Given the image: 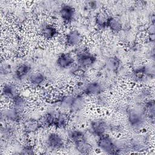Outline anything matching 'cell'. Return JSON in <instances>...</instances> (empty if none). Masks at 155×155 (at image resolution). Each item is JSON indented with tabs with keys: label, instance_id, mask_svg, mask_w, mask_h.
<instances>
[{
	"label": "cell",
	"instance_id": "27",
	"mask_svg": "<svg viewBox=\"0 0 155 155\" xmlns=\"http://www.w3.org/2000/svg\"><path fill=\"white\" fill-rule=\"evenodd\" d=\"M21 153H22V154H33L34 153V148L30 144L25 145L22 148Z\"/></svg>",
	"mask_w": 155,
	"mask_h": 155
},
{
	"label": "cell",
	"instance_id": "24",
	"mask_svg": "<svg viewBox=\"0 0 155 155\" xmlns=\"http://www.w3.org/2000/svg\"><path fill=\"white\" fill-rule=\"evenodd\" d=\"M76 150L81 154H88L92 150V146L87 140H83L74 144Z\"/></svg>",
	"mask_w": 155,
	"mask_h": 155
},
{
	"label": "cell",
	"instance_id": "15",
	"mask_svg": "<svg viewBox=\"0 0 155 155\" xmlns=\"http://www.w3.org/2000/svg\"><path fill=\"white\" fill-rule=\"evenodd\" d=\"M68 140L74 144L83 140H87L85 133L79 129L73 128L70 130L67 133Z\"/></svg>",
	"mask_w": 155,
	"mask_h": 155
},
{
	"label": "cell",
	"instance_id": "18",
	"mask_svg": "<svg viewBox=\"0 0 155 155\" xmlns=\"http://www.w3.org/2000/svg\"><path fill=\"white\" fill-rule=\"evenodd\" d=\"M2 94L5 98L12 99L16 96L18 93V88L14 84H6L4 85L2 89Z\"/></svg>",
	"mask_w": 155,
	"mask_h": 155
},
{
	"label": "cell",
	"instance_id": "17",
	"mask_svg": "<svg viewBox=\"0 0 155 155\" xmlns=\"http://www.w3.org/2000/svg\"><path fill=\"white\" fill-rule=\"evenodd\" d=\"M41 34L44 38L46 39H51L54 38L57 33V28L53 25L50 24H44L41 27Z\"/></svg>",
	"mask_w": 155,
	"mask_h": 155
},
{
	"label": "cell",
	"instance_id": "20",
	"mask_svg": "<svg viewBox=\"0 0 155 155\" xmlns=\"http://www.w3.org/2000/svg\"><path fill=\"white\" fill-rule=\"evenodd\" d=\"M12 104L14 108L18 110L20 113L22 112L27 106V101L26 99L22 95L18 94L12 99Z\"/></svg>",
	"mask_w": 155,
	"mask_h": 155
},
{
	"label": "cell",
	"instance_id": "5",
	"mask_svg": "<svg viewBox=\"0 0 155 155\" xmlns=\"http://www.w3.org/2000/svg\"><path fill=\"white\" fill-rule=\"evenodd\" d=\"M90 130L93 135L99 137L106 134L109 130V125L102 119H94L90 123Z\"/></svg>",
	"mask_w": 155,
	"mask_h": 155
},
{
	"label": "cell",
	"instance_id": "7",
	"mask_svg": "<svg viewBox=\"0 0 155 155\" xmlns=\"http://www.w3.org/2000/svg\"><path fill=\"white\" fill-rule=\"evenodd\" d=\"M104 90V87L101 82L93 81L90 82L86 83L82 94L87 96H98L101 94Z\"/></svg>",
	"mask_w": 155,
	"mask_h": 155
},
{
	"label": "cell",
	"instance_id": "22",
	"mask_svg": "<svg viewBox=\"0 0 155 155\" xmlns=\"http://www.w3.org/2000/svg\"><path fill=\"white\" fill-rule=\"evenodd\" d=\"M122 23L121 20L116 16H110L107 28H109L113 33L120 32L122 29Z\"/></svg>",
	"mask_w": 155,
	"mask_h": 155
},
{
	"label": "cell",
	"instance_id": "12",
	"mask_svg": "<svg viewBox=\"0 0 155 155\" xmlns=\"http://www.w3.org/2000/svg\"><path fill=\"white\" fill-rule=\"evenodd\" d=\"M110 15L105 10H100L95 15L94 21L99 29L103 30L107 28Z\"/></svg>",
	"mask_w": 155,
	"mask_h": 155
},
{
	"label": "cell",
	"instance_id": "21",
	"mask_svg": "<svg viewBox=\"0 0 155 155\" xmlns=\"http://www.w3.org/2000/svg\"><path fill=\"white\" fill-rule=\"evenodd\" d=\"M145 115L148 116L150 120L154 122L155 116L154 101L153 99H148L145 101L143 107Z\"/></svg>",
	"mask_w": 155,
	"mask_h": 155
},
{
	"label": "cell",
	"instance_id": "26",
	"mask_svg": "<svg viewBox=\"0 0 155 155\" xmlns=\"http://www.w3.org/2000/svg\"><path fill=\"white\" fill-rule=\"evenodd\" d=\"M12 71V68L10 65L7 64H3L1 67V73L2 75H7L10 73Z\"/></svg>",
	"mask_w": 155,
	"mask_h": 155
},
{
	"label": "cell",
	"instance_id": "23",
	"mask_svg": "<svg viewBox=\"0 0 155 155\" xmlns=\"http://www.w3.org/2000/svg\"><path fill=\"white\" fill-rule=\"evenodd\" d=\"M106 65L108 69L112 71H117L121 65V61L116 56L109 58L106 62Z\"/></svg>",
	"mask_w": 155,
	"mask_h": 155
},
{
	"label": "cell",
	"instance_id": "3",
	"mask_svg": "<svg viewBox=\"0 0 155 155\" xmlns=\"http://www.w3.org/2000/svg\"><path fill=\"white\" fill-rule=\"evenodd\" d=\"M97 145L98 148L108 154H119L120 149L113 139L107 134L99 137Z\"/></svg>",
	"mask_w": 155,
	"mask_h": 155
},
{
	"label": "cell",
	"instance_id": "1",
	"mask_svg": "<svg viewBox=\"0 0 155 155\" xmlns=\"http://www.w3.org/2000/svg\"><path fill=\"white\" fill-rule=\"evenodd\" d=\"M42 127L63 128L68 122V115L59 110L53 109L46 112L39 120Z\"/></svg>",
	"mask_w": 155,
	"mask_h": 155
},
{
	"label": "cell",
	"instance_id": "16",
	"mask_svg": "<svg viewBox=\"0 0 155 155\" xmlns=\"http://www.w3.org/2000/svg\"><path fill=\"white\" fill-rule=\"evenodd\" d=\"M28 81L32 86L39 87L46 81V76L41 72L37 71L31 73L27 78Z\"/></svg>",
	"mask_w": 155,
	"mask_h": 155
},
{
	"label": "cell",
	"instance_id": "8",
	"mask_svg": "<svg viewBox=\"0 0 155 155\" xmlns=\"http://www.w3.org/2000/svg\"><path fill=\"white\" fill-rule=\"evenodd\" d=\"M85 105V99L84 94L78 93L73 95L70 101L68 110L72 113H78L81 111Z\"/></svg>",
	"mask_w": 155,
	"mask_h": 155
},
{
	"label": "cell",
	"instance_id": "11",
	"mask_svg": "<svg viewBox=\"0 0 155 155\" xmlns=\"http://www.w3.org/2000/svg\"><path fill=\"white\" fill-rule=\"evenodd\" d=\"M32 68L30 65L27 63L19 64L15 70L14 77L16 80L21 81L27 78L31 73Z\"/></svg>",
	"mask_w": 155,
	"mask_h": 155
},
{
	"label": "cell",
	"instance_id": "25",
	"mask_svg": "<svg viewBox=\"0 0 155 155\" xmlns=\"http://www.w3.org/2000/svg\"><path fill=\"white\" fill-rule=\"evenodd\" d=\"M10 126H6L2 130V135L7 139L12 137L15 132L14 128Z\"/></svg>",
	"mask_w": 155,
	"mask_h": 155
},
{
	"label": "cell",
	"instance_id": "10",
	"mask_svg": "<svg viewBox=\"0 0 155 155\" xmlns=\"http://www.w3.org/2000/svg\"><path fill=\"white\" fill-rule=\"evenodd\" d=\"M83 40L82 35L76 30L69 31L65 36V41L67 45L70 47L78 46Z\"/></svg>",
	"mask_w": 155,
	"mask_h": 155
},
{
	"label": "cell",
	"instance_id": "28",
	"mask_svg": "<svg viewBox=\"0 0 155 155\" xmlns=\"http://www.w3.org/2000/svg\"><path fill=\"white\" fill-rule=\"evenodd\" d=\"M87 7L90 10H95L97 8L98 2L95 1H90L87 2Z\"/></svg>",
	"mask_w": 155,
	"mask_h": 155
},
{
	"label": "cell",
	"instance_id": "6",
	"mask_svg": "<svg viewBox=\"0 0 155 155\" xmlns=\"http://www.w3.org/2000/svg\"><path fill=\"white\" fill-rule=\"evenodd\" d=\"M46 143L48 147L52 150H61L65 145L64 139L56 133H51L48 135L46 139Z\"/></svg>",
	"mask_w": 155,
	"mask_h": 155
},
{
	"label": "cell",
	"instance_id": "9",
	"mask_svg": "<svg viewBox=\"0 0 155 155\" xmlns=\"http://www.w3.org/2000/svg\"><path fill=\"white\" fill-rule=\"evenodd\" d=\"M75 14V8L69 4H63L59 10L60 16L66 24H69L73 21Z\"/></svg>",
	"mask_w": 155,
	"mask_h": 155
},
{
	"label": "cell",
	"instance_id": "13",
	"mask_svg": "<svg viewBox=\"0 0 155 155\" xmlns=\"http://www.w3.org/2000/svg\"><path fill=\"white\" fill-rule=\"evenodd\" d=\"M56 62L58 67L62 69H67L73 65L74 59L70 53H62L58 56Z\"/></svg>",
	"mask_w": 155,
	"mask_h": 155
},
{
	"label": "cell",
	"instance_id": "14",
	"mask_svg": "<svg viewBox=\"0 0 155 155\" xmlns=\"http://www.w3.org/2000/svg\"><path fill=\"white\" fill-rule=\"evenodd\" d=\"M2 117L7 121L12 123H18L21 120V113L13 107L7 108L2 113Z\"/></svg>",
	"mask_w": 155,
	"mask_h": 155
},
{
	"label": "cell",
	"instance_id": "2",
	"mask_svg": "<svg viewBox=\"0 0 155 155\" xmlns=\"http://www.w3.org/2000/svg\"><path fill=\"white\" fill-rule=\"evenodd\" d=\"M76 62L81 68H88L96 62V57L91 53L86 47H79L76 49Z\"/></svg>",
	"mask_w": 155,
	"mask_h": 155
},
{
	"label": "cell",
	"instance_id": "19",
	"mask_svg": "<svg viewBox=\"0 0 155 155\" xmlns=\"http://www.w3.org/2000/svg\"><path fill=\"white\" fill-rule=\"evenodd\" d=\"M41 127L38 120L33 119H28L24 123V130L27 133H32L37 131Z\"/></svg>",
	"mask_w": 155,
	"mask_h": 155
},
{
	"label": "cell",
	"instance_id": "4",
	"mask_svg": "<svg viewBox=\"0 0 155 155\" xmlns=\"http://www.w3.org/2000/svg\"><path fill=\"white\" fill-rule=\"evenodd\" d=\"M145 113L144 111L130 109L128 111V122L131 127L134 130H140L145 125Z\"/></svg>",
	"mask_w": 155,
	"mask_h": 155
}]
</instances>
